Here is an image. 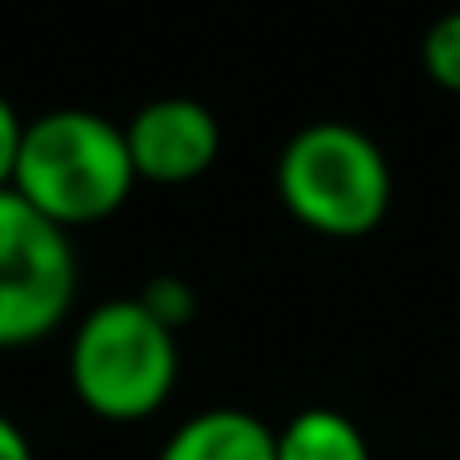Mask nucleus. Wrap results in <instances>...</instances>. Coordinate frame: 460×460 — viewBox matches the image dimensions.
<instances>
[{
	"label": "nucleus",
	"mask_w": 460,
	"mask_h": 460,
	"mask_svg": "<svg viewBox=\"0 0 460 460\" xmlns=\"http://www.w3.org/2000/svg\"><path fill=\"white\" fill-rule=\"evenodd\" d=\"M134 183L139 173L124 144V124L75 104L25 119L11 193L31 203L45 223L65 233L110 223L129 203Z\"/></svg>",
	"instance_id": "f257e3e1"
},
{
	"label": "nucleus",
	"mask_w": 460,
	"mask_h": 460,
	"mask_svg": "<svg viewBox=\"0 0 460 460\" xmlns=\"http://www.w3.org/2000/svg\"><path fill=\"white\" fill-rule=\"evenodd\" d=\"M70 391L104 426H139L169 406L179 386V332L164 327L139 297L94 302L65 351Z\"/></svg>",
	"instance_id": "f03ea898"
},
{
	"label": "nucleus",
	"mask_w": 460,
	"mask_h": 460,
	"mask_svg": "<svg viewBox=\"0 0 460 460\" xmlns=\"http://www.w3.org/2000/svg\"><path fill=\"white\" fill-rule=\"evenodd\" d=\"M278 199L297 223L327 238H361L386 218L391 164L367 129L322 119L282 144Z\"/></svg>",
	"instance_id": "7ed1b4c3"
},
{
	"label": "nucleus",
	"mask_w": 460,
	"mask_h": 460,
	"mask_svg": "<svg viewBox=\"0 0 460 460\" xmlns=\"http://www.w3.org/2000/svg\"><path fill=\"white\" fill-rule=\"evenodd\" d=\"M80 297V258L65 228L0 189V351L55 337Z\"/></svg>",
	"instance_id": "20e7f679"
},
{
	"label": "nucleus",
	"mask_w": 460,
	"mask_h": 460,
	"mask_svg": "<svg viewBox=\"0 0 460 460\" xmlns=\"http://www.w3.org/2000/svg\"><path fill=\"white\" fill-rule=\"evenodd\" d=\"M124 144L139 183H159V189H179L213 169L223 149L218 114L203 100L189 94H159V100L139 104L134 119L124 124Z\"/></svg>",
	"instance_id": "39448f33"
},
{
	"label": "nucleus",
	"mask_w": 460,
	"mask_h": 460,
	"mask_svg": "<svg viewBox=\"0 0 460 460\" xmlns=\"http://www.w3.org/2000/svg\"><path fill=\"white\" fill-rule=\"evenodd\" d=\"M159 460H278V430L252 411L208 406L173 426Z\"/></svg>",
	"instance_id": "423d86ee"
},
{
	"label": "nucleus",
	"mask_w": 460,
	"mask_h": 460,
	"mask_svg": "<svg viewBox=\"0 0 460 460\" xmlns=\"http://www.w3.org/2000/svg\"><path fill=\"white\" fill-rule=\"evenodd\" d=\"M278 460H371V446L347 411L307 406L278 430Z\"/></svg>",
	"instance_id": "0eeeda50"
},
{
	"label": "nucleus",
	"mask_w": 460,
	"mask_h": 460,
	"mask_svg": "<svg viewBox=\"0 0 460 460\" xmlns=\"http://www.w3.org/2000/svg\"><path fill=\"white\" fill-rule=\"evenodd\" d=\"M420 60L440 90L460 94V11H446L430 21L426 40H420Z\"/></svg>",
	"instance_id": "6e6552de"
},
{
	"label": "nucleus",
	"mask_w": 460,
	"mask_h": 460,
	"mask_svg": "<svg viewBox=\"0 0 460 460\" xmlns=\"http://www.w3.org/2000/svg\"><path fill=\"white\" fill-rule=\"evenodd\" d=\"M139 302L164 322V327H173V332L193 317V292H189V282H179V278H154L149 288L139 292Z\"/></svg>",
	"instance_id": "1a4fd4ad"
},
{
	"label": "nucleus",
	"mask_w": 460,
	"mask_h": 460,
	"mask_svg": "<svg viewBox=\"0 0 460 460\" xmlns=\"http://www.w3.org/2000/svg\"><path fill=\"white\" fill-rule=\"evenodd\" d=\"M21 139H25V119L5 94H0V189H11L15 179V159H21Z\"/></svg>",
	"instance_id": "9d476101"
},
{
	"label": "nucleus",
	"mask_w": 460,
	"mask_h": 460,
	"mask_svg": "<svg viewBox=\"0 0 460 460\" xmlns=\"http://www.w3.org/2000/svg\"><path fill=\"white\" fill-rule=\"evenodd\" d=\"M0 460H35L31 436H25V430H21V420H15V416H5V411H0Z\"/></svg>",
	"instance_id": "9b49d317"
}]
</instances>
